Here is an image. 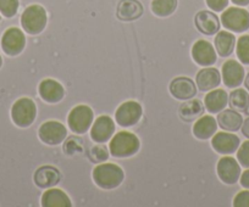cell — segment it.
Returning <instances> with one entry per match:
<instances>
[{"instance_id": "cell-41", "label": "cell", "mask_w": 249, "mask_h": 207, "mask_svg": "<svg viewBox=\"0 0 249 207\" xmlns=\"http://www.w3.org/2000/svg\"><path fill=\"white\" fill-rule=\"evenodd\" d=\"M3 66V58H1V55H0V67Z\"/></svg>"}, {"instance_id": "cell-22", "label": "cell", "mask_w": 249, "mask_h": 207, "mask_svg": "<svg viewBox=\"0 0 249 207\" xmlns=\"http://www.w3.org/2000/svg\"><path fill=\"white\" fill-rule=\"evenodd\" d=\"M214 48L217 55L221 58H229L236 49V37L229 31H219L215 35Z\"/></svg>"}, {"instance_id": "cell-16", "label": "cell", "mask_w": 249, "mask_h": 207, "mask_svg": "<svg viewBox=\"0 0 249 207\" xmlns=\"http://www.w3.org/2000/svg\"><path fill=\"white\" fill-rule=\"evenodd\" d=\"M169 90L172 96L181 101H186L197 94V84L188 77H177L171 80Z\"/></svg>"}, {"instance_id": "cell-24", "label": "cell", "mask_w": 249, "mask_h": 207, "mask_svg": "<svg viewBox=\"0 0 249 207\" xmlns=\"http://www.w3.org/2000/svg\"><path fill=\"white\" fill-rule=\"evenodd\" d=\"M40 205L43 207H71L72 202H71L68 194L65 191H62L61 189L49 188L42 195Z\"/></svg>"}, {"instance_id": "cell-20", "label": "cell", "mask_w": 249, "mask_h": 207, "mask_svg": "<svg viewBox=\"0 0 249 207\" xmlns=\"http://www.w3.org/2000/svg\"><path fill=\"white\" fill-rule=\"evenodd\" d=\"M221 83V75L219 70L215 67H204L197 73L196 77V84L202 92H209V90L217 88Z\"/></svg>"}, {"instance_id": "cell-3", "label": "cell", "mask_w": 249, "mask_h": 207, "mask_svg": "<svg viewBox=\"0 0 249 207\" xmlns=\"http://www.w3.org/2000/svg\"><path fill=\"white\" fill-rule=\"evenodd\" d=\"M48 23V14L39 4L27 6L21 15V26L30 35H38L44 31Z\"/></svg>"}, {"instance_id": "cell-40", "label": "cell", "mask_w": 249, "mask_h": 207, "mask_svg": "<svg viewBox=\"0 0 249 207\" xmlns=\"http://www.w3.org/2000/svg\"><path fill=\"white\" fill-rule=\"evenodd\" d=\"M244 112H246L247 115L249 116V102H248V105H247V109H246V110H244Z\"/></svg>"}, {"instance_id": "cell-1", "label": "cell", "mask_w": 249, "mask_h": 207, "mask_svg": "<svg viewBox=\"0 0 249 207\" xmlns=\"http://www.w3.org/2000/svg\"><path fill=\"white\" fill-rule=\"evenodd\" d=\"M141 142L137 135L132 132L122 130L112 135L109 143V151L116 159L131 158L140 151Z\"/></svg>"}, {"instance_id": "cell-15", "label": "cell", "mask_w": 249, "mask_h": 207, "mask_svg": "<svg viewBox=\"0 0 249 207\" xmlns=\"http://www.w3.org/2000/svg\"><path fill=\"white\" fill-rule=\"evenodd\" d=\"M38 93L43 101L48 104H57L65 96V89L61 83L53 78H45L38 87Z\"/></svg>"}, {"instance_id": "cell-33", "label": "cell", "mask_w": 249, "mask_h": 207, "mask_svg": "<svg viewBox=\"0 0 249 207\" xmlns=\"http://www.w3.org/2000/svg\"><path fill=\"white\" fill-rule=\"evenodd\" d=\"M237 161L241 167L249 168V140H246L237 149Z\"/></svg>"}, {"instance_id": "cell-29", "label": "cell", "mask_w": 249, "mask_h": 207, "mask_svg": "<svg viewBox=\"0 0 249 207\" xmlns=\"http://www.w3.org/2000/svg\"><path fill=\"white\" fill-rule=\"evenodd\" d=\"M237 59L242 65L249 66V34L241 35L236 44Z\"/></svg>"}, {"instance_id": "cell-17", "label": "cell", "mask_w": 249, "mask_h": 207, "mask_svg": "<svg viewBox=\"0 0 249 207\" xmlns=\"http://www.w3.org/2000/svg\"><path fill=\"white\" fill-rule=\"evenodd\" d=\"M33 180L40 189H49L59 184L61 180V173L54 166H42L35 172Z\"/></svg>"}, {"instance_id": "cell-13", "label": "cell", "mask_w": 249, "mask_h": 207, "mask_svg": "<svg viewBox=\"0 0 249 207\" xmlns=\"http://www.w3.org/2000/svg\"><path fill=\"white\" fill-rule=\"evenodd\" d=\"M241 140L233 132H219L212 137V147L220 155H231L237 151Z\"/></svg>"}, {"instance_id": "cell-11", "label": "cell", "mask_w": 249, "mask_h": 207, "mask_svg": "<svg viewBox=\"0 0 249 207\" xmlns=\"http://www.w3.org/2000/svg\"><path fill=\"white\" fill-rule=\"evenodd\" d=\"M192 59L197 65L202 67H209L213 66L217 60V53L215 48L213 47L212 43L205 39H199L193 44L192 50Z\"/></svg>"}, {"instance_id": "cell-37", "label": "cell", "mask_w": 249, "mask_h": 207, "mask_svg": "<svg viewBox=\"0 0 249 207\" xmlns=\"http://www.w3.org/2000/svg\"><path fill=\"white\" fill-rule=\"evenodd\" d=\"M241 129H242V134L249 139V118H247L246 121H243V125H242Z\"/></svg>"}, {"instance_id": "cell-19", "label": "cell", "mask_w": 249, "mask_h": 207, "mask_svg": "<svg viewBox=\"0 0 249 207\" xmlns=\"http://www.w3.org/2000/svg\"><path fill=\"white\" fill-rule=\"evenodd\" d=\"M143 5L138 0H121L117 5L116 16L124 22L138 20L143 15Z\"/></svg>"}, {"instance_id": "cell-12", "label": "cell", "mask_w": 249, "mask_h": 207, "mask_svg": "<svg viewBox=\"0 0 249 207\" xmlns=\"http://www.w3.org/2000/svg\"><path fill=\"white\" fill-rule=\"evenodd\" d=\"M115 134V122L110 116H99L90 127V139L98 144L107 143Z\"/></svg>"}, {"instance_id": "cell-21", "label": "cell", "mask_w": 249, "mask_h": 207, "mask_svg": "<svg viewBox=\"0 0 249 207\" xmlns=\"http://www.w3.org/2000/svg\"><path fill=\"white\" fill-rule=\"evenodd\" d=\"M217 132V121L212 115H203L193 125V135L199 140L210 139Z\"/></svg>"}, {"instance_id": "cell-10", "label": "cell", "mask_w": 249, "mask_h": 207, "mask_svg": "<svg viewBox=\"0 0 249 207\" xmlns=\"http://www.w3.org/2000/svg\"><path fill=\"white\" fill-rule=\"evenodd\" d=\"M216 172L219 179L227 185L236 184L242 175L239 162L229 155H225L220 159L216 165Z\"/></svg>"}, {"instance_id": "cell-38", "label": "cell", "mask_w": 249, "mask_h": 207, "mask_svg": "<svg viewBox=\"0 0 249 207\" xmlns=\"http://www.w3.org/2000/svg\"><path fill=\"white\" fill-rule=\"evenodd\" d=\"M232 3L237 6H247L249 5V0H231Z\"/></svg>"}, {"instance_id": "cell-14", "label": "cell", "mask_w": 249, "mask_h": 207, "mask_svg": "<svg viewBox=\"0 0 249 207\" xmlns=\"http://www.w3.org/2000/svg\"><path fill=\"white\" fill-rule=\"evenodd\" d=\"M221 75L224 84L231 89L238 88L244 82V77H246V72H244V67L242 66V64L237 60H232V59L227 60L222 65Z\"/></svg>"}, {"instance_id": "cell-9", "label": "cell", "mask_w": 249, "mask_h": 207, "mask_svg": "<svg viewBox=\"0 0 249 207\" xmlns=\"http://www.w3.org/2000/svg\"><path fill=\"white\" fill-rule=\"evenodd\" d=\"M26 47V35L22 30L10 27L4 32L1 37V49L9 56H18Z\"/></svg>"}, {"instance_id": "cell-31", "label": "cell", "mask_w": 249, "mask_h": 207, "mask_svg": "<svg viewBox=\"0 0 249 207\" xmlns=\"http://www.w3.org/2000/svg\"><path fill=\"white\" fill-rule=\"evenodd\" d=\"M20 1L18 0H0V14L4 17L11 18L18 14Z\"/></svg>"}, {"instance_id": "cell-4", "label": "cell", "mask_w": 249, "mask_h": 207, "mask_svg": "<svg viewBox=\"0 0 249 207\" xmlns=\"http://www.w3.org/2000/svg\"><path fill=\"white\" fill-rule=\"evenodd\" d=\"M37 117V105L30 97H20L14 102L11 108L13 122L20 128H27L32 126Z\"/></svg>"}, {"instance_id": "cell-32", "label": "cell", "mask_w": 249, "mask_h": 207, "mask_svg": "<svg viewBox=\"0 0 249 207\" xmlns=\"http://www.w3.org/2000/svg\"><path fill=\"white\" fill-rule=\"evenodd\" d=\"M82 139L76 137H70L65 143H64V151L69 156H72V155L80 154L83 151V144Z\"/></svg>"}, {"instance_id": "cell-35", "label": "cell", "mask_w": 249, "mask_h": 207, "mask_svg": "<svg viewBox=\"0 0 249 207\" xmlns=\"http://www.w3.org/2000/svg\"><path fill=\"white\" fill-rule=\"evenodd\" d=\"M230 0H205L208 8L215 13H222L229 6Z\"/></svg>"}, {"instance_id": "cell-26", "label": "cell", "mask_w": 249, "mask_h": 207, "mask_svg": "<svg viewBox=\"0 0 249 207\" xmlns=\"http://www.w3.org/2000/svg\"><path fill=\"white\" fill-rule=\"evenodd\" d=\"M205 111V106L203 105V102L198 99H190L186 100L178 109V115L181 120L186 121V122H193L195 120L203 116Z\"/></svg>"}, {"instance_id": "cell-5", "label": "cell", "mask_w": 249, "mask_h": 207, "mask_svg": "<svg viewBox=\"0 0 249 207\" xmlns=\"http://www.w3.org/2000/svg\"><path fill=\"white\" fill-rule=\"evenodd\" d=\"M222 26L232 33H243L249 30V11L238 6L226 8L221 15Z\"/></svg>"}, {"instance_id": "cell-8", "label": "cell", "mask_w": 249, "mask_h": 207, "mask_svg": "<svg viewBox=\"0 0 249 207\" xmlns=\"http://www.w3.org/2000/svg\"><path fill=\"white\" fill-rule=\"evenodd\" d=\"M38 137L44 144L55 146L66 139L68 129L59 121H47L38 129Z\"/></svg>"}, {"instance_id": "cell-25", "label": "cell", "mask_w": 249, "mask_h": 207, "mask_svg": "<svg viewBox=\"0 0 249 207\" xmlns=\"http://www.w3.org/2000/svg\"><path fill=\"white\" fill-rule=\"evenodd\" d=\"M217 126L226 132H237L241 129L242 125H243V117L238 111L233 110V109H229V110H222L217 115Z\"/></svg>"}, {"instance_id": "cell-6", "label": "cell", "mask_w": 249, "mask_h": 207, "mask_svg": "<svg viewBox=\"0 0 249 207\" xmlns=\"http://www.w3.org/2000/svg\"><path fill=\"white\" fill-rule=\"evenodd\" d=\"M94 112L88 105H77L70 111L68 125L71 132L76 134H85L92 127Z\"/></svg>"}, {"instance_id": "cell-36", "label": "cell", "mask_w": 249, "mask_h": 207, "mask_svg": "<svg viewBox=\"0 0 249 207\" xmlns=\"http://www.w3.org/2000/svg\"><path fill=\"white\" fill-rule=\"evenodd\" d=\"M239 183H241L244 189H249V168H246V171L242 173L241 178H239Z\"/></svg>"}, {"instance_id": "cell-18", "label": "cell", "mask_w": 249, "mask_h": 207, "mask_svg": "<svg viewBox=\"0 0 249 207\" xmlns=\"http://www.w3.org/2000/svg\"><path fill=\"white\" fill-rule=\"evenodd\" d=\"M195 25L204 35H215L220 31V20L213 11H199L195 17Z\"/></svg>"}, {"instance_id": "cell-23", "label": "cell", "mask_w": 249, "mask_h": 207, "mask_svg": "<svg viewBox=\"0 0 249 207\" xmlns=\"http://www.w3.org/2000/svg\"><path fill=\"white\" fill-rule=\"evenodd\" d=\"M229 104V94L224 89H212L204 97V106L210 113H219Z\"/></svg>"}, {"instance_id": "cell-42", "label": "cell", "mask_w": 249, "mask_h": 207, "mask_svg": "<svg viewBox=\"0 0 249 207\" xmlns=\"http://www.w3.org/2000/svg\"><path fill=\"white\" fill-rule=\"evenodd\" d=\"M0 22H1V14H0Z\"/></svg>"}, {"instance_id": "cell-39", "label": "cell", "mask_w": 249, "mask_h": 207, "mask_svg": "<svg viewBox=\"0 0 249 207\" xmlns=\"http://www.w3.org/2000/svg\"><path fill=\"white\" fill-rule=\"evenodd\" d=\"M244 87L249 92V73H247V76L244 77Z\"/></svg>"}, {"instance_id": "cell-30", "label": "cell", "mask_w": 249, "mask_h": 207, "mask_svg": "<svg viewBox=\"0 0 249 207\" xmlns=\"http://www.w3.org/2000/svg\"><path fill=\"white\" fill-rule=\"evenodd\" d=\"M109 152V149H107L105 145L97 144L89 149V151H88V158H89V160L92 161V162H105L110 156Z\"/></svg>"}, {"instance_id": "cell-28", "label": "cell", "mask_w": 249, "mask_h": 207, "mask_svg": "<svg viewBox=\"0 0 249 207\" xmlns=\"http://www.w3.org/2000/svg\"><path fill=\"white\" fill-rule=\"evenodd\" d=\"M248 102L249 94L247 89H243V88H234V90H232L231 94L229 95L230 106L238 112H244Z\"/></svg>"}, {"instance_id": "cell-27", "label": "cell", "mask_w": 249, "mask_h": 207, "mask_svg": "<svg viewBox=\"0 0 249 207\" xmlns=\"http://www.w3.org/2000/svg\"><path fill=\"white\" fill-rule=\"evenodd\" d=\"M177 5L178 0H153L150 9L158 17H169L176 11Z\"/></svg>"}, {"instance_id": "cell-2", "label": "cell", "mask_w": 249, "mask_h": 207, "mask_svg": "<svg viewBox=\"0 0 249 207\" xmlns=\"http://www.w3.org/2000/svg\"><path fill=\"white\" fill-rule=\"evenodd\" d=\"M95 184L104 190L116 189L124 179V172L119 165L115 163H100L95 166L92 173Z\"/></svg>"}, {"instance_id": "cell-7", "label": "cell", "mask_w": 249, "mask_h": 207, "mask_svg": "<svg viewBox=\"0 0 249 207\" xmlns=\"http://www.w3.org/2000/svg\"><path fill=\"white\" fill-rule=\"evenodd\" d=\"M142 115L143 109L140 102L130 100V101L122 102L117 108L115 112V120H116V123H119V126L127 128L137 125L142 118Z\"/></svg>"}, {"instance_id": "cell-34", "label": "cell", "mask_w": 249, "mask_h": 207, "mask_svg": "<svg viewBox=\"0 0 249 207\" xmlns=\"http://www.w3.org/2000/svg\"><path fill=\"white\" fill-rule=\"evenodd\" d=\"M234 207H249V189L242 190L233 197L232 202Z\"/></svg>"}]
</instances>
